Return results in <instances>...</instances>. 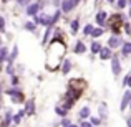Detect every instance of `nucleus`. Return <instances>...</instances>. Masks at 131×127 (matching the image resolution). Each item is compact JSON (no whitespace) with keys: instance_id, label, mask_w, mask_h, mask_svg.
Returning a JSON list of instances; mask_svg holds the SVG:
<instances>
[{"instance_id":"nucleus-21","label":"nucleus","mask_w":131,"mask_h":127,"mask_svg":"<svg viewBox=\"0 0 131 127\" xmlns=\"http://www.w3.org/2000/svg\"><path fill=\"white\" fill-rule=\"evenodd\" d=\"M91 122H93V124H95V125H98V124H100V121H98V119H96V117H93V119H91Z\"/></svg>"},{"instance_id":"nucleus-4","label":"nucleus","mask_w":131,"mask_h":127,"mask_svg":"<svg viewBox=\"0 0 131 127\" xmlns=\"http://www.w3.org/2000/svg\"><path fill=\"white\" fill-rule=\"evenodd\" d=\"M98 53H100V58H101V60H110V58L113 56L111 54V48H108V46H105V48L101 46V50H100Z\"/></svg>"},{"instance_id":"nucleus-26","label":"nucleus","mask_w":131,"mask_h":127,"mask_svg":"<svg viewBox=\"0 0 131 127\" xmlns=\"http://www.w3.org/2000/svg\"><path fill=\"white\" fill-rule=\"evenodd\" d=\"M0 91H2V89H0Z\"/></svg>"},{"instance_id":"nucleus-20","label":"nucleus","mask_w":131,"mask_h":127,"mask_svg":"<svg viewBox=\"0 0 131 127\" xmlns=\"http://www.w3.org/2000/svg\"><path fill=\"white\" fill-rule=\"evenodd\" d=\"M0 30H2V32L5 30V20H3L2 17H0Z\"/></svg>"},{"instance_id":"nucleus-3","label":"nucleus","mask_w":131,"mask_h":127,"mask_svg":"<svg viewBox=\"0 0 131 127\" xmlns=\"http://www.w3.org/2000/svg\"><path fill=\"white\" fill-rule=\"evenodd\" d=\"M40 8H42V3H28V7H27V13H28V15H37Z\"/></svg>"},{"instance_id":"nucleus-9","label":"nucleus","mask_w":131,"mask_h":127,"mask_svg":"<svg viewBox=\"0 0 131 127\" xmlns=\"http://www.w3.org/2000/svg\"><path fill=\"white\" fill-rule=\"evenodd\" d=\"M70 68H71L70 60H65V61H63V64H61V71H63V74H67L68 71H70Z\"/></svg>"},{"instance_id":"nucleus-22","label":"nucleus","mask_w":131,"mask_h":127,"mask_svg":"<svg viewBox=\"0 0 131 127\" xmlns=\"http://www.w3.org/2000/svg\"><path fill=\"white\" fill-rule=\"evenodd\" d=\"M81 127H91V124H90V122H83V124H81Z\"/></svg>"},{"instance_id":"nucleus-10","label":"nucleus","mask_w":131,"mask_h":127,"mask_svg":"<svg viewBox=\"0 0 131 127\" xmlns=\"http://www.w3.org/2000/svg\"><path fill=\"white\" fill-rule=\"evenodd\" d=\"M131 53V43H123V56H128Z\"/></svg>"},{"instance_id":"nucleus-24","label":"nucleus","mask_w":131,"mask_h":127,"mask_svg":"<svg viewBox=\"0 0 131 127\" xmlns=\"http://www.w3.org/2000/svg\"><path fill=\"white\" fill-rule=\"evenodd\" d=\"M108 2H110V3H115V0H108Z\"/></svg>"},{"instance_id":"nucleus-8","label":"nucleus","mask_w":131,"mask_h":127,"mask_svg":"<svg viewBox=\"0 0 131 127\" xmlns=\"http://www.w3.org/2000/svg\"><path fill=\"white\" fill-rule=\"evenodd\" d=\"M103 32H105V30H103L101 26H98V28H93L90 35H91L93 38H98V36H101V35H103Z\"/></svg>"},{"instance_id":"nucleus-23","label":"nucleus","mask_w":131,"mask_h":127,"mask_svg":"<svg viewBox=\"0 0 131 127\" xmlns=\"http://www.w3.org/2000/svg\"><path fill=\"white\" fill-rule=\"evenodd\" d=\"M126 3H129V7H131V0H126Z\"/></svg>"},{"instance_id":"nucleus-19","label":"nucleus","mask_w":131,"mask_h":127,"mask_svg":"<svg viewBox=\"0 0 131 127\" xmlns=\"http://www.w3.org/2000/svg\"><path fill=\"white\" fill-rule=\"evenodd\" d=\"M17 2H18L20 5H28V3H32V0H17Z\"/></svg>"},{"instance_id":"nucleus-17","label":"nucleus","mask_w":131,"mask_h":127,"mask_svg":"<svg viewBox=\"0 0 131 127\" xmlns=\"http://www.w3.org/2000/svg\"><path fill=\"white\" fill-rule=\"evenodd\" d=\"M25 28H27V30H30V32H33V30H35V23H30V22H28V23H25Z\"/></svg>"},{"instance_id":"nucleus-5","label":"nucleus","mask_w":131,"mask_h":127,"mask_svg":"<svg viewBox=\"0 0 131 127\" xmlns=\"http://www.w3.org/2000/svg\"><path fill=\"white\" fill-rule=\"evenodd\" d=\"M129 101H131V91H126L125 94H123V101H121V111H125V109L128 107Z\"/></svg>"},{"instance_id":"nucleus-16","label":"nucleus","mask_w":131,"mask_h":127,"mask_svg":"<svg viewBox=\"0 0 131 127\" xmlns=\"http://www.w3.org/2000/svg\"><path fill=\"white\" fill-rule=\"evenodd\" d=\"M91 30H93V26L91 25H86L83 28V35H90V33H91Z\"/></svg>"},{"instance_id":"nucleus-15","label":"nucleus","mask_w":131,"mask_h":127,"mask_svg":"<svg viewBox=\"0 0 131 127\" xmlns=\"http://www.w3.org/2000/svg\"><path fill=\"white\" fill-rule=\"evenodd\" d=\"M123 84H125V86H129V88H131V76H129V74H126V76H125Z\"/></svg>"},{"instance_id":"nucleus-1","label":"nucleus","mask_w":131,"mask_h":127,"mask_svg":"<svg viewBox=\"0 0 131 127\" xmlns=\"http://www.w3.org/2000/svg\"><path fill=\"white\" fill-rule=\"evenodd\" d=\"M111 69H113V74L118 76L121 73V64H119V60L118 56H111Z\"/></svg>"},{"instance_id":"nucleus-6","label":"nucleus","mask_w":131,"mask_h":127,"mask_svg":"<svg viewBox=\"0 0 131 127\" xmlns=\"http://www.w3.org/2000/svg\"><path fill=\"white\" fill-rule=\"evenodd\" d=\"M106 22V12H98V15H96V23H98L100 26H103V23Z\"/></svg>"},{"instance_id":"nucleus-13","label":"nucleus","mask_w":131,"mask_h":127,"mask_svg":"<svg viewBox=\"0 0 131 127\" xmlns=\"http://www.w3.org/2000/svg\"><path fill=\"white\" fill-rule=\"evenodd\" d=\"M115 3H116V7L118 8H125L128 3H126V0H115Z\"/></svg>"},{"instance_id":"nucleus-7","label":"nucleus","mask_w":131,"mask_h":127,"mask_svg":"<svg viewBox=\"0 0 131 127\" xmlns=\"http://www.w3.org/2000/svg\"><path fill=\"white\" fill-rule=\"evenodd\" d=\"M73 51H75V53H85V51H86V46H85L83 41H77V45H75V48H73Z\"/></svg>"},{"instance_id":"nucleus-18","label":"nucleus","mask_w":131,"mask_h":127,"mask_svg":"<svg viewBox=\"0 0 131 127\" xmlns=\"http://www.w3.org/2000/svg\"><path fill=\"white\" fill-rule=\"evenodd\" d=\"M27 111H28V112H33V101H28V102H27Z\"/></svg>"},{"instance_id":"nucleus-11","label":"nucleus","mask_w":131,"mask_h":127,"mask_svg":"<svg viewBox=\"0 0 131 127\" xmlns=\"http://www.w3.org/2000/svg\"><path fill=\"white\" fill-rule=\"evenodd\" d=\"M78 30H80V22H78V20H73V22H71V33H77Z\"/></svg>"},{"instance_id":"nucleus-2","label":"nucleus","mask_w":131,"mask_h":127,"mask_svg":"<svg viewBox=\"0 0 131 127\" xmlns=\"http://www.w3.org/2000/svg\"><path fill=\"white\" fill-rule=\"evenodd\" d=\"M123 41H121V38H119L118 35H113L111 38H110V41H108V48H118V46H121Z\"/></svg>"},{"instance_id":"nucleus-14","label":"nucleus","mask_w":131,"mask_h":127,"mask_svg":"<svg viewBox=\"0 0 131 127\" xmlns=\"http://www.w3.org/2000/svg\"><path fill=\"white\" fill-rule=\"evenodd\" d=\"M80 116H81V117H88V116H90V109L88 107H83L80 111Z\"/></svg>"},{"instance_id":"nucleus-25","label":"nucleus","mask_w":131,"mask_h":127,"mask_svg":"<svg viewBox=\"0 0 131 127\" xmlns=\"http://www.w3.org/2000/svg\"><path fill=\"white\" fill-rule=\"evenodd\" d=\"M67 127H77V125H67Z\"/></svg>"},{"instance_id":"nucleus-12","label":"nucleus","mask_w":131,"mask_h":127,"mask_svg":"<svg viewBox=\"0 0 131 127\" xmlns=\"http://www.w3.org/2000/svg\"><path fill=\"white\" fill-rule=\"evenodd\" d=\"M100 50H101V45H100L98 41H93L91 43V51H93V53H98Z\"/></svg>"}]
</instances>
